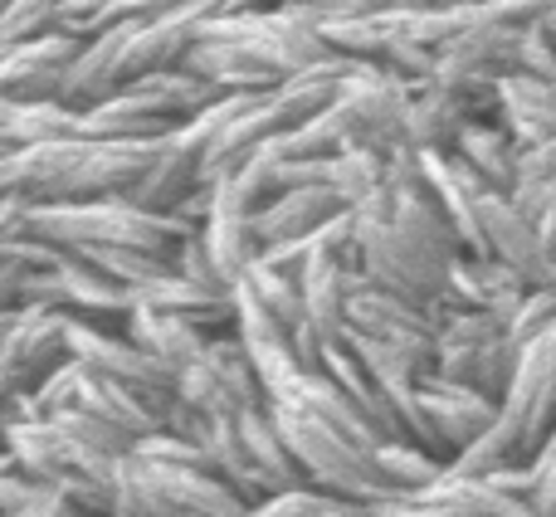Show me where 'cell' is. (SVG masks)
Here are the masks:
<instances>
[{"label": "cell", "instance_id": "60d3db41", "mask_svg": "<svg viewBox=\"0 0 556 517\" xmlns=\"http://www.w3.org/2000/svg\"><path fill=\"white\" fill-rule=\"evenodd\" d=\"M552 35H556V0H552Z\"/></svg>", "mask_w": 556, "mask_h": 517}, {"label": "cell", "instance_id": "52a82bcc", "mask_svg": "<svg viewBox=\"0 0 556 517\" xmlns=\"http://www.w3.org/2000/svg\"><path fill=\"white\" fill-rule=\"evenodd\" d=\"M440 323H444L440 313H425V307H410V303H401V298H391L386 288H376L362 268L352 274V323H346V332L395 352L420 376H434Z\"/></svg>", "mask_w": 556, "mask_h": 517}, {"label": "cell", "instance_id": "5bb4252c", "mask_svg": "<svg viewBox=\"0 0 556 517\" xmlns=\"http://www.w3.org/2000/svg\"><path fill=\"white\" fill-rule=\"evenodd\" d=\"M420 401H425V415H430V425H434V440H440L444 459H459V454L469 450L473 440H483L503 415L498 401L469 391V386L444 381V376H425Z\"/></svg>", "mask_w": 556, "mask_h": 517}, {"label": "cell", "instance_id": "6da1fadb", "mask_svg": "<svg viewBox=\"0 0 556 517\" xmlns=\"http://www.w3.org/2000/svg\"><path fill=\"white\" fill-rule=\"evenodd\" d=\"M166 142H45L0 152V196L29 205H88L117 201L142 186Z\"/></svg>", "mask_w": 556, "mask_h": 517}, {"label": "cell", "instance_id": "7402d4cb", "mask_svg": "<svg viewBox=\"0 0 556 517\" xmlns=\"http://www.w3.org/2000/svg\"><path fill=\"white\" fill-rule=\"evenodd\" d=\"M473 123V113L464 108V98H454L440 84H420L415 88V108H410V137L405 142L425 156H454L464 127Z\"/></svg>", "mask_w": 556, "mask_h": 517}, {"label": "cell", "instance_id": "8d00e7d4", "mask_svg": "<svg viewBox=\"0 0 556 517\" xmlns=\"http://www.w3.org/2000/svg\"><path fill=\"white\" fill-rule=\"evenodd\" d=\"M552 327H556V293H538V288H532V293L522 298L518 317L508 323V337L518 346H532V342H542Z\"/></svg>", "mask_w": 556, "mask_h": 517}, {"label": "cell", "instance_id": "ab89813d", "mask_svg": "<svg viewBox=\"0 0 556 517\" xmlns=\"http://www.w3.org/2000/svg\"><path fill=\"white\" fill-rule=\"evenodd\" d=\"M29 517H88V513H84V508H74V503H68L59 489H45V493H39V503H35V513H29Z\"/></svg>", "mask_w": 556, "mask_h": 517}, {"label": "cell", "instance_id": "d590c367", "mask_svg": "<svg viewBox=\"0 0 556 517\" xmlns=\"http://www.w3.org/2000/svg\"><path fill=\"white\" fill-rule=\"evenodd\" d=\"M172 268L186 278V283L205 288V293H230V288H225V278H220V268H215V258H211L205 230H195L191 240L176 244V250H172Z\"/></svg>", "mask_w": 556, "mask_h": 517}, {"label": "cell", "instance_id": "7a4b0ae2", "mask_svg": "<svg viewBox=\"0 0 556 517\" xmlns=\"http://www.w3.org/2000/svg\"><path fill=\"white\" fill-rule=\"evenodd\" d=\"M195 230L201 225H186L176 215H152L142 205H132L127 196H117V201H88V205H29V240H45L64 254H78V250L172 254Z\"/></svg>", "mask_w": 556, "mask_h": 517}, {"label": "cell", "instance_id": "4316f807", "mask_svg": "<svg viewBox=\"0 0 556 517\" xmlns=\"http://www.w3.org/2000/svg\"><path fill=\"white\" fill-rule=\"evenodd\" d=\"M205 244H211V258H215V268H220V278H225L230 293L240 288V278L264 258V244H260V235H254V215H211V225H205Z\"/></svg>", "mask_w": 556, "mask_h": 517}, {"label": "cell", "instance_id": "e0dca14e", "mask_svg": "<svg viewBox=\"0 0 556 517\" xmlns=\"http://www.w3.org/2000/svg\"><path fill=\"white\" fill-rule=\"evenodd\" d=\"M123 98L127 103H137L142 113L162 117V123L186 127V123H195L201 113H211L215 103H225L230 93H220V88L205 84V78L191 74V68H166V74H152V78L127 84Z\"/></svg>", "mask_w": 556, "mask_h": 517}, {"label": "cell", "instance_id": "2e32d148", "mask_svg": "<svg viewBox=\"0 0 556 517\" xmlns=\"http://www.w3.org/2000/svg\"><path fill=\"white\" fill-rule=\"evenodd\" d=\"M352 274L356 264L332 254H313L303 274V303H307V332L317 337L323 346L342 342L346 323H352Z\"/></svg>", "mask_w": 556, "mask_h": 517}, {"label": "cell", "instance_id": "74e56055", "mask_svg": "<svg viewBox=\"0 0 556 517\" xmlns=\"http://www.w3.org/2000/svg\"><path fill=\"white\" fill-rule=\"evenodd\" d=\"M528 469H532V503H538V517H556V430Z\"/></svg>", "mask_w": 556, "mask_h": 517}, {"label": "cell", "instance_id": "d6a6232c", "mask_svg": "<svg viewBox=\"0 0 556 517\" xmlns=\"http://www.w3.org/2000/svg\"><path fill=\"white\" fill-rule=\"evenodd\" d=\"M352 513H366L346 499H332L323 489H293V493H278L264 508H254V517H352Z\"/></svg>", "mask_w": 556, "mask_h": 517}, {"label": "cell", "instance_id": "d6986e66", "mask_svg": "<svg viewBox=\"0 0 556 517\" xmlns=\"http://www.w3.org/2000/svg\"><path fill=\"white\" fill-rule=\"evenodd\" d=\"M123 332L132 337V342L142 346V352L152 356V362L162 366V371H172V376L191 371V366L201 362V356L211 352V342H215V337L205 332V327L186 323V317L152 313V307H137V313L127 317Z\"/></svg>", "mask_w": 556, "mask_h": 517}, {"label": "cell", "instance_id": "30bf717a", "mask_svg": "<svg viewBox=\"0 0 556 517\" xmlns=\"http://www.w3.org/2000/svg\"><path fill=\"white\" fill-rule=\"evenodd\" d=\"M215 10H220V0H176V5H162L156 20H137L123 49L127 84L166 74V68H186L191 49L201 45V25Z\"/></svg>", "mask_w": 556, "mask_h": 517}, {"label": "cell", "instance_id": "4dcf8cb0", "mask_svg": "<svg viewBox=\"0 0 556 517\" xmlns=\"http://www.w3.org/2000/svg\"><path fill=\"white\" fill-rule=\"evenodd\" d=\"M59 29V0H5L0 5V54L20 45L54 35Z\"/></svg>", "mask_w": 556, "mask_h": 517}, {"label": "cell", "instance_id": "4fadbf2b", "mask_svg": "<svg viewBox=\"0 0 556 517\" xmlns=\"http://www.w3.org/2000/svg\"><path fill=\"white\" fill-rule=\"evenodd\" d=\"M483 235H489V258L508 264L538 293H556V254L547 250L538 225L513 205V196H489L483 201Z\"/></svg>", "mask_w": 556, "mask_h": 517}, {"label": "cell", "instance_id": "7c38bea8", "mask_svg": "<svg viewBox=\"0 0 556 517\" xmlns=\"http://www.w3.org/2000/svg\"><path fill=\"white\" fill-rule=\"evenodd\" d=\"M84 45L68 35H45L35 45H20L0 54V103H15V108H45L59 103L68 84V68L78 64Z\"/></svg>", "mask_w": 556, "mask_h": 517}, {"label": "cell", "instance_id": "d4e9b609", "mask_svg": "<svg viewBox=\"0 0 556 517\" xmlns=\"http://www.w3.org/2000/svg\"><path fill=\"white\" fill-rule=\"evenodd\" d=\"M45 142H84L78 137V113H68L59 103L45 108L0 103V152H25V147H45Z\"/></svg>", "mask_w": 556, "mask_h": 517}, {"label": "cell", "instance_id": "cb8c5ba5", "mask_svg": "<svg viewBox=\"0 0 556 517\" xmlns=\"http://www.w3.org/2000/svg\"><path fill=\"white\" fill-rule=\"evenodd\" d=\"M186 68L191 74H201L205 84H215L220 93H274L283 78L274 74L269 64H260L254 54H244V49H235V45H195L191 49V59H186Z\"/></svg>", "mask_w": 556, "mask_h": 517}, {"label": "cell", "instance_id": "83f0119b", "mask_svg": "<svg viewBox=\"0 0 556 517\" xmlns=\"http://www.w3.org/2000/svg\"><path fill=\"white\" fill-rule=\"evenodd\" d=\"M371 464H376V474H381L386 489H395V493H425L450 474V464H444L440 454L420 450V444H410V440L376 444Z\"/></svg>", "mask_w": 556, "mask_h": 517}, {"label": "cell", "instance_id": "ac0fdd59", "mask_svg": "<svg viewBox=\"0 0 556 517\" xmlns=\"http://www.w3.org/2000/svg\"><path fill=\"white\" fill-rule=\"evenodd\" d=\"M342 211H346L342 196L327 191V186L323 191H283L254 215V235H260L264 250H283V244L313 240V235L327 230Z\"/></svg>", "mask_w": 556, "mask_h": 517}, {"label": "cell", "instance_id": "ba28073f", "mask_svg": "<svg viewBox=\"0 0 556 517\" xmlns=\"http://www.w3.org/2000/svg\"><path fill=\"white\" fill-rule=\"evenodd\" d=\"M68 352H74V362H84L93 376L117 381V386H127V391H137L142 401H152L162 415H166V405L176 401V376L162 371L127 332L117 337V332H108L103 323L68 317Z\"/></svg>", "mask_w": 556, "mask_h": 517}, {"label": "cell", "instance_id": "9a60e30c", "mask_svg": "<svg viewBox=\"0 0 556 517\" xmlns=\"http://www.w3.org/2000/svg\"><path fill=\"white\" fill-rule=\"evenodd\" d=\"M528 293H532V288L522 283L508 264L464 254L459 264H454L440 307H444V317H450V313H489V317H498V323L508 327L513 317H518V307H522V298H528Z\"/></svg>", "mask_w": 556, "mask_h": 517}, {"label": "cell", "instance_id": "603a6c76", "mask_svg": "<svg viewBox=\"0 0 556 517\" xmlns=\"http://www.w3.org/2000/svg\"><path fill=\"white\" fill-rule=\"evenodd\" d=\"M454 156H464V162L483 176V186H489L493 196H513V191H518L522 147L513 142L503 123H469V127H464V137H459V147H454Z\"/></svg>", "mask_w": 556, "mask_h": 517}, {"label": "cell", "instance_id": "484cf974", "mask_svg": "<svg viewBox=\"0 0 556 517\" xmlns=\"http://www.w3.org/2000/svg\"><path fill=\"white\" fill-rule=\"evenodd\" d=\"M240 434H244V444H250V459L260 464L264 479H269L278 493L307 489V479H303V469H298L293 450H288L283 430H278L274 411H250V415H240Z\"/></svg>", "mask_w": 556, "mask_h": 517}, {"label": "cell", "instance_id": "f35d334b", "mask_svg": "<svg viewBox=\"0 0 556 517\" xmlns=\"http://www.w3.org/2000/svg\"><path fill=\"white\" fill-rule=\"evenodd\" d=\"M518 186H556V137L542 147H532V152H522Z\"/></svg>", "mask_w": 556, "mask_h": 517}, {"label": "cell", "instance_id": "b9f144b4", "mask_svg": "<svg viewBox=\"0 0 556 517\" xmlns=\"http://www.w3.org/2000/svg\"><path fill=\"white\" fill-rule=\"evenodd\" d=\"M113 517H117V513H113Z\"/></svg>", "mask_w": 556, "mask_h": 517}, {"label": "cell", "instance_id": "277c9868", "mask_svg": "<svg viewBox=\"0 0 556 517\" xmlns=\"http://www.w3.org/2000/svg\"><path fill=\"white\" fill-rule=\"evenodd\" d=\"M522 346L508 337V327L489 313H450L440 323V352H434V376L454 386L489 395V401H508V386L518 376Z\"/></svg>", "mask_w": 556, "mask_h": 517}, {"label": "cell", "instance_id": "e575fe53", "mask_svg": "<svg viewBox=\"0 0 556 517\" xmlns=\"http://www.w3.org/2000/svg\"><path fill=\"white\" fill-rule=\"evenodd\" d=\"M518 74L542 78V84H556V35H552V5L542 20H532L522 29V49H518Z\"/></svg>", "mask_w": 556, "mask_h": 517}, {"label": "cell", "instance_id": "8fae6325", "mask_svg": "<svg viewBox=\"0 0 556 517\" xmlns=\"http://www.w3.org/2000/svg\"><path fill=\"white\" fill-rule=\"evenodd\" d=\"M342 103L352 108L356 123L366 127V147H371V152L391 156V152H401V147H410L405 137H410L415 84L395 78L391 68L362 64V59H356V68L342 84Z\"/></svg>", "mask_w": 556, "mask_h": 517}, {"label": "cell", "instance_id": "f546056e", "mask_svg": "<svg viewBox=\"0 0 556 517\" xmlns=\"http://www.w3.org/2000/svg\"><path fill=\"white\" fill-rule=\"evenodd\" d=\"M113 513L117 517H176L166 508L162 493H156L152 469H147L137 454L117 459V469H113Z\"/></svg>", "mask_w": 556, "mask_h": 517}, {"label": "cell", "instance_id": "1f68e13d", "mask_svg": "<svg viewBox=\"0 0 556 517\" xmlns=\"http://www.w3.org/2000/svg\"><path fill=\"white\" fill-rule=\"evenodd\" d=\"M386 162H391V156L366 152V147L337 156V162H332V191L342 196L346 211H352V205H362L366 196L381 191V186H386Z\"/></svg>", "mask_w": 556, "mask_h": 517}, {"label": "cell", "instance_id": "f1b7e54d", "mask_svg": "<svg viewBox=\"0 0 556 517\" xmlns=\"http://www.w3.org/2000/svg\"><path fill=\"white\" fill-rule=\"evenodd\" d=\"M240 288L254 298V303H264L278 323L288 327V332L298 337V327L307 323V303H303V283L298 278H288L283 268H274L269 258H260V264L250 268V274L240 278Z\"/></svg>", "mask_w": 556, "mask_h": 517}, {"label": "cell", "instance_id": "ffe728a7", "mask_svg": "<svg viewBox=\"0 0 556 517\" xmlns=\"http://www.w3.org/2000/svg\"><path fill=\"white\" fill-rule=\"evenodd\" d=\"M498 123L508 127V137L532 152V147L552 142L556 137V84H542V78L513 74L498 84Z\"/></svg>", "mask_w": 556, "mask_h": 517}, {"label": "cell", "instance_id": "44dd1931", "mask_svg": "<svg viewBox=\"0 0 556 517\" xmlns=\"http://www.w3.org/2000/svg\"><path fill=\"white\" fill-rule=\"evenodd\" d=\"M201 186H205L201 156L186 152V147H176L172 137H166V147L156 152L152 172L142 176V186H137L127 201L142 205V211H152V215H176L195 191H201Z\"/></svg>", "mask_w": 556, "mask_h": 517}, {"label": "cell", "instance_id": "5b68a950", "mask_svg": "<svg viewBox=\"0 0 556 517\" xmlns=\"http://www.w3.org/2000/svg\"><path fill=\"white\" fill-rule=\"evenodd\" d=\"M68 362H74L68 313H54V307H10V313H0V395L5 401L35 395Z\"/></svg>", "mask_w": 556, "mask_h": 517}, {"label": "cell", "instance_id": "3957f363", "mask_svg": "<svg viewBox=\"0 0 556 517\" xmlns=\"http://www.w3.org/2000/svg\"><path fill=\"white\" fill-rule=\"evenodd\" d=\"M205 45H235L244 54H254L260 64H269L278 78H293L303 68L332 59V45H327L317 29H307L303 20L288 15V5L260 10V5H225L215 10L201 25Z\"/></svg>", "mask_w": 556, "mask_h": 517}, {"label": "cell", "instance_id": "8992f818", "mask_svg": "<svg viewBox=\"0 0 556 517\" xmlns=\"http://www.w3.org/2000/svg\"><path fill=\"white\" fill-rule=\"evenodd\" d=\"M176 395L215 425L240 420V415H250V411H269L264 376H260V366H254L250 346H244L235 332L215 337L211 352H205L191 371L176 376Z\"/></svg>", "mask_w": 556, "mask_h": 517}, {"label": "cell", "instance_id": "836d02e7", "mask_svg": "<svg viewBox=\"0 0 556 517\" xmlns=\"http://www.w3.org/2000/svg\"><path fill=\"white\" fill-rule=\"evenodd\" d=\"M137 459H147V464H162V469H201V474H215V459H211V450H201V444H191V440H176V434H152V440H137ZM220 479V474H215Z\"/></svg>", "mask_w": 556, "mask_h": 517}, {"label": "cell", "instance_id": "9c48e42d", "mask_svg": "<svg viewBox=\"0 0 556 517\" xmlns=\"http://www.w3.org/2000/svg\"><path fill=\"white\" fill-rule=\"evenodd\" d=\"M498 425L518 440L522 459H538L542 444L556 430V327L542 342L522 346L518 356V376L508 386V401H503Z\"/></svg>", "mask_w": 556, "mask_h": 517}]
</instances>
